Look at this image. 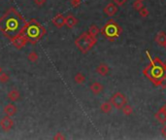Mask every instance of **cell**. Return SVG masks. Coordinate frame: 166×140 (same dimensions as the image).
Returning a JSON list of instances; mask_svg holds the SVG:
<instances>
[{
	"label": "cell",
	"instance_id": "obj_1",
	"mask_svg": "<svg viewBox=\"0 0 166 140\" xmlns=\"http://www.w3.org/2000/svg\"><path fill=\"white\" fill-rule=\"evenodd\" d=\"M25 19L14 7H11L0 18V31L9 40L18 35L25 24Z\"/></svg>",
	"mask_w": 166,
	"mask_h": 140
},
{
	"label": "cell",
	"instance_id": "obj_2",
	"mask_svg": "<svg viewBox=\"0 0 166 140\" xmlns=\"http://www.w3.org/2000/svg\"><path fill=\"white\" fill-rule=\"evenodd\" d=\"M147 55L151 59V63L145 69H143V74L155 86L160 87L162 81L166 77V64L163 63V62L158 57L151 59L148 52Z\"/></svg>",
	"mask_w": 166,
	"mask_h": 140
},
{
	"label": "cell",
	"instance_id": "obj_3",
	"mask_svg": "<svg viewBox=\"0 0 166 140\" xmlns=\"http://www.w3.org/2000/svg\"><path fill=\"white\" fill-rule=\"evenodd\" d=\"M45 33L46 29L44 26L36 19H32L29 22L25 23L19 34H24L29 43L36 44L45 35Z\"/></svg>",
	"mask_w": 166,
	"mask_h": 140
},
{
	"label": "cell",
	"instance_id": "obj_4",
	"mask_svg": "<svg viewBox=\"0 0 166 140\" xmlns=\"http://www.w3.org/2000/svg\"><path fill=\"white\" fill-rule=\"evenodd\" d=\"M96 37L91 36L89 32H84L75 40V46L83 54H87L92 47L96 44Z\"/></svg>",
	"mask_w": 166,
	"mask_h": 140
},
{
	"label": "cell",
	"instance_id": "obj_5",
	"mask_svg": "<svg viewBox=\"0 0 166 140\" xmlns=\"http://www.w3.org/2000/svg\"><path fill=\"white\" fill-rule=\"evenodd\" d=\"M100 32L108 40H110V41H114L115 39H117L119 35H121L122 28L115 21L110 19V21L107 22V23L101 28Z\"/></svg>",
	"mask_w": 166,
	"mask_h": 140
},
{
	"label": "cell",
	"instance_id": "obj_6",
	"mask_svg": "<svg viewBox=\"0 0 166 140\" xmlns=\"http://www.w3.org/2000/svg\"><path fill=\"white\" fill-rule=\"evenodd\" d=\"M110 102L112 105L114 106L117 109H122L123 107L124 104L127 103V99L125 97V95L122 92H116L115 95H113V96L110 99Z\"/></svg>",
	"mask_w": 166,
	"mask_h": 140
},
{
	"label": "cell",
	"instance_id": "obj_7",
	"mask_svg": "<svg viewBox=\"0 0 166 140\" xmlns=\"http://www.w3.org/2000/svg\"><path fill=\"white\" fill-rule=\"evenodd\" d=\"M10 41L13 45H14L15 48H17L19 50L23 48V47L28 43V40H27V38H26V36L24 34H19V33L18 35H16L15 37L10 39Z\"/></svg>",
	"mask_w": 166,
	"mask_h": 140
},
{
	"label": "cell",
	"instance_id": "obj_8",
	"mask_svg": "<svg viewBox=\"0 0 166 140\" xmlns=\"http://www.w3.org/2000/svg\"><path fill=\"white\" fill-rule=\"evenodd\" d=\"M14 121L10 118V116H7L2 118L1 121H0V125L4 131H10L13 128H14Z\"/></svg>",
	"mask_w": 166,
	"mask_h": 140
},
{
	"label": "cell",
	"instance_id": "obj_9",
	"mask_svg": "<svg viewBox=\"0 0 166 140\" xmlns=\"http://www.w3.org/2000/svg\"><path fill=\"white\" fill-rule=\"evenodd\" d=\"M52 23L56 28H62L65 25V17L62 14H57L54 19H52Z\"/></svg>",
	"mask_w": 166,
	"mask_h": 140
},
{
	"label": "cell",
	"instance_id": "obj_10",
	"mask_svg": "<svg viewBox=\"0 0 166 140\" xmlns=\"http://www.w3.org/2000/svg\"><path fill=\"white\" fill-rule=\"evenodd\" d=\"M118 5L115 4V3H109L106 7L104 8V13L107 16L109 17H113V16H115L117 14V12H118Z\"/></svg>",
	"mask_w": 166,
	"mask_h": 140
},
{
	"label": "cell",
	"instance_id": "obj_11",
	"mask_svg": "<svg viewBox=\"0 0 166 140\" xmlns=\"http://www.w3.org/2000/svg\"><path fill=\"white\" fill-rule=\"evenodd\" d=\"M17 110H18L17 107L14 104H12V103H9L7 105H5L4 108H3V111H4L5 114L7 115V116H10V117L16 115Z\"/></svg>",
	"mask_w": 166,
	"mask_h": 140
},
{
	"label": "cell",
	"instance_id": "obj_12",
	"mask_svg": "<svg viewBox=\"0 0 166 140\" xmlns=\"http://www.w3.org/2000/svg\"><path fill=\"white\" fill-rule=\"evenodd\" d=\"M155 117L156 119V121L159 122L160 124H165L166 123V112L164 111L163 107H161L156 113Z\"/></svg>",
	"mask_w": 166,
	"mask_h": 140
},
{
	"label": "cell",
	"instance_id": "obj_13",
	"mask_svg": "<svg viewBox=\"0 0 166 140\" xmlns=\"http://www.w3.org/2000/svg\"><path fill=\"white\" fill-rule=\"evenodd\" d=\"M77 23H78V19L73 15H69L67 17H65V25L67 26L68 28H73Z\"/></svg>",
	"mask_w": 166,
	"mask_h": 140
},
{
	"label": "cell",
	"instance_id": "obj_14",
	"mask_svg": "<svg viewBox=\"0 0 166 140\" xmlns=\"http://www.w3.org/2000/svg\"><path fill=\"white\" fill-rule=\"evenodd\" d=\"M103 89H104V87L101 83L95 82L90 85V91L93 95H99V93L103 91Z\"/></svg>",
	"mask_w": 166,
	"mask_h": 140
},
{
	"label": "cell",
	"instance_id": "obj_15",
	"mask_svg": "<svg viewBox=\"0 0 166 140\" xmlns=\"http://www.w3.org/2000/svg\"><path fill=\"white\" fill-rule=\"evenodd\" d=\"M96 71L99 75L101 76H106L109 73V66L106 64V63H100L96 68Z\"/></svg>",
	"mask_w": 166,
	"mask_h": 140
},
{
	"label": "cell",
	"instance_id": "obj_16",
	"mask_svg": "<svg viewBox=\"0 0 166 140\" xmlns=\"http://www.w3.org/2000/svg\"><path fill=\"white\" fill-rule=\"evenodd\" d=\"M7 97L10 99L11 101H17L19 99V97H21V93H19V91L18 90H12L8 92L7 95Z\"/></svg>",
	"mask_w": 166,
	"mask_h": 140
},
{
	"label": "cell",
	"instance_id": "obj_17",
	"mask_svg": "<svg viewBox=\"0 0 166 140\" xmlns=\"http://www.w3.org/2000/svg\"><path fill=\"white\" fill-rule=\"evenodd\" d=\"M156 42L158 45H160V46H163L166 43V34L163 31H159L156 34Z\"/></svg>",
	"mask_w": 166,
	"mask_h": 140
},
{
	"label": "cell",
	"instance_id": "obj_18",
	"mask_svg": "<svg viewBox=\"0 0 166 140\" xmlns=\"http://www.w3.org/2000/svg\"><path fill=\"white\" fill-rule=\"evenodd\" d=\"M112 103L110 101H105L101 104L100 106V110L105 113V114H108V113H110L112 111Z\"/></svg>",
	"mask_w": 166,
	"mask_h": 140
},
{
	"label": "cell",
	"instance_id": "obj_19",
	"mask_svg": "<svg viewBox=\"0 0 166 140\" xmlns=\"http://www.w3.org/2000/svg\"><path fill=\"white\" fill-rule=\"evenodd\" d=\"M74 81H75L76 84H79V85L84 84L85 81V76L83 74V73L78 72L77 74L75 75V77H74Z\"/></svg>",
	"mask_w": 166,
	"mask_h": 140
},
{
	"label": "cell",
	"instance_id": "obj_20",
	"mask_svg": "<svg viewBox=\"0 0 166 140\" xmlns=\"http://www.w3.org/2000/svg\"><path fill=\"white\" fill-rule=\"evenodd\" d=\"M89 34L91 36H93V37H96L98 35V33L100 32V29H99L97 26L95 24H92L89 26V31H88Z\"/></svg>",
	"mask_w": 166,
	"mask_h": 140
},
{
	"label": "cell",
	"instance_id": "obj_21",
	"mask_svg": "<svg viewBox=\"0 0 166 140\" xmlns=\"http://www.w3.org/2000/svg\"><path fill=\"white\" fill-rule=\"evenodd\" d=\"M122 112H123V114L125 116H130L132 114V112H133V109H132V107L129 105V104H124L123 105V107L122 108Z\"/></svg>",
	"mask_w": 166,
	"mask_h": 140
},
{
	"label": "cell",
	"instance_id": "obj_22",
	"mask_svg": "<svg viewBox=\"0 0 166 140\" xmlns=\"http://www.w3.org/2000/svg\"><path fill=\"white\" fill-rule=\"evenodd\" d=\"M38 58H39V55L37 54L36 52H31L29 53V55H28V61L31 62H36L38 61Z\"/></svg>",
	"mask_w": 166,
	"mask_h": 140
},
{
	"label": "cell",
	"instance_id": "obj_23",
	"mask_svg": "<svg viewBox=\"0 0 166 140\" xmlns=\"http://www.w3.org/2000/svg\"><path fill=\"white\" fill-rule=\"evenodd\" d=\"M9 81V75L6 74V73H0V83L5 84Z\"/></svg>",
	"mask_w": 166,
	"mask_h": 140
},
{
	"label": "cell",
	"instance_id": "obj_24",
	"mask_svg": "<svg viewBox=\"0 0 166 140\" xmlns=\"http://www.w3.org/2000/svg\"><path fill=\"white\" fill-rule=\"evenodd\" d=\"M149 14H150L149 10L147 8H145V7H143V8H141L140 10H139V15H140L142 18H147L149 16Z\"/></svg>",
	"mask_w": 166,
	"mask_h": 140
},
{
	"label": "cell",
	"instance_id": "obj_25",
	"mask_svg": "<svg viewBox=\"0 0 166 140\" xmlns=\"http://www.w3.org/2000/svg\"><path fill=\"white\" fill-rule=\"evenodd\" d=\"M144 6H143V3L141 1H139V0H136V1H134L133 3V8L136 10V11H139L141 8H143Z\"/></svg>",
	"mask_w": 166,
	"mask_h": 140
},
{
	"label": "cell",
	"instance_id": "obj_26",
	"mask_svg": "<svg viewBox=\"0 0 166 140\" xmlns=\"http://www.w3.org/2000/svg\"><path fill=\"white\" fill-rule=\"evenodd\" d=\"M127 0H113V2H114L115 4H117L118 6H122L124 5L125 3H127Z\"/></svg>",
	"mask_w": 166,
	"mask_h": 140
},
{
	"label": "cell",
	"instance_id": "obj_27",
	"mask_svg": "<svg viewBox=\"0 0 166 140\" xmlns=\"http://www.w3.org/2000/svg\"><path fill=\"white\" fill-rule=\"evenodd\" d=\"M54 139H56V140H57V139H59V140H62V139H65V136L62 134V133H60V132H57L56 134L54 136Z\"/></svg>",
	"mask_w": 166,
	"mask_h": 140
},
{
	"label": "cell",
	"instance_id": "obj_28",
	"mask_svg": "<svg viewBox=\"0 0 166 140\" xmlns=\"http://www.w3.org/2000/svg\"><path fill=\"white\" fill-rule=\"evenodd\" d=\"M34 3L37 5V6H43L46 2H47V0H33Z\"/></svg>",
	"mask_w": 166,
	"mask_h": 140
},
{
	"label": "cell",
	"instance_id": "obj_29",
	"mask_svg": "<svg viewBox=\"0 0 166 140\" xmlns=\"http://www.w3.org/2000/svg\"><path fill=\"white\" fill-rule=\"evenodd\" d=\"M70 1H71L72 6H74V7H78V6L81 4L82 0H70Z\"/></svg>",
	"mask_w": 166,
	"mask_h": 140
},
{
	"label": "cell",
	"instance_id": "obj_30",
	"mask_svg": "<svg viewBox=\"0 0 166 140\" xmlns=\"http://www.w3.org/2000/svg\"><path fill=\"white\" fill-rule=\"evenodd\" d=\"M161 134L164 138H166V125H163V128L161 129Z\"/></svg>",
	"mask_w": 166,
	"mask_h": 140
},
{
	"label": "cell",
	"instance_id": "obj_31",
	"mask_svg": "<svg viewBox=\"0 0 166 140\" xmlns=\"http://www.w3.org/2000/svg\"><path fill=\"white\" fill-rule=\"evenodd\" d=\"M160 87H161V89H166V77L164 78V80L162 81V83H161V85H160Z\"/></svg>",
	"mask_w": 166,
	"mask_h": 140
},
{
	"label": "cell",
	"instance_id": "obj_32",
	"mask_svg": "<svg viewBox=\"0 0 166 140\" xmlns=\"http://www.w3.org/2000/svg\"><path fill=\"white\" fill-rule=\"evenodd\" d=\"M163 109H164V111L166 112V103L164 104V106H163Z\"/></svg>",
	"mask_w": 166,
	"mask_h": 140
},
{
	"label": "cell",
	"instance_id": "obj_33",
	"mask_svg": "<svg viewBox=\"0 0 166 140\" xmlns=\"http://www.w3.org/2000/svg\"><path fill=\"white\" fill-rule=\"evenodd\" d=\"M162 47H163V48H164V49H165V50H166V43H165V44H164V45H163V46H162Z\"/></svg>",
	"mask_w": 166,
	"mask_h": 140
},
{
	"label": "cell",
	"instance_id": "obj_34",
	"mask_svg": "<svg viewBox=\"0 0 166 140\" xmlns=\"http://www.w3.org/2000/svg\"><path fill=\"white\" fill-rule=\"evenodd\" d=\"M1 72H2V68H1V67H0V73H1Z\"/></svg>",
	"mask_w": 166,
	"mask_h": 140
},
{
	"label": "cell",
	"instance_id": "obj_35",
	"mask_svg": "<svg viewBox=\"0 0 166 140\" xmlns=\"http://www.w3.org/2000/svg\"><path fill=\"white\" fill-rule=\"evenodd\" d=\"M139 1H141V2H143V1H144V0H139Z\"/></svg>",
	"mask_w": 166,
	"mask_h": 140
},
{
	"label": "cell",
	"instance_id": "obj_36",
	"mask_svg": "<svg viewBox=\"0 0 166 140\" xmlns=\"http://www.w3.org/2000/svg\"><path fill=\"white\" fill-rule=\"evenodd\" d=\"M165 64H166V63H165Z\"/></svg>",
	"mask_w": 166,
	"mask_h": 140
}]
</instances>
